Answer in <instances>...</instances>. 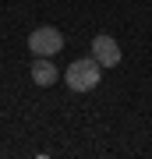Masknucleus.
Returning a JSON list of instances; mask_svg holds the SVG:
<instances>
[{
    "label": "nucleus",
    "instance_id": "nucleus-1",
    "mask_svg": "<svg viewBox=\"0 0 152 159\" xmlns=\"http://www.w3.org/2000/svg\"><path fill=\"white\" fill-rule=\"evenodd\" d=\"M60 78H64V85H67L71 92H92V89L99 85V78H103V64L89 53V57L71 60L67 71H64Z\"/></svg>",
    "mask_w": 152,
    "mask_h": 159
},
{
    "label": "nucleus",
    "instance_id": "nucleus-2",
    "mask_svg": "<svg viewBox=\"0 0 152 159\" xmlns=\"http://www.w3.org/2000/svg\"><path fill=\"white\" fill-rule=\"evenodd\" d=\"M28 50H32V57H53L64 50V32L53 25H39L28 32Z\"/></svg>",
    "mask_w": 152,
    "mask_h": 159
},
{
    "label": "nucleus",
    "instance_id": "nucleus-3",
    "mask_svg": "<svg viewBox=\"0 0 152 159\" xmlns=\"http://www.w3.org/2000/svg\"><path fill=\"white\" fill-rule=\"evenodd\" d=\"M89 50H92V57H96L103 67H117L120 64V43L113 39V35H96Z\"/></svg>",
    "mask_w": 152,
    "mask_h": 159
},
{
    "label": "nucleus",
    "instance_id": "nucleus-4",
    "mask_svg": "<svg viewBox=\"0 0 152 159\" xmlns=\"http://www.w3.org/2000/svg\"><path fill=\"white\" fill-rule=\"evenodd\" d=\"M28 78H32L39 89H50L60 74H57V64H53L50 57H35V60H32V71H28Z\"/></svg>",
    "mask_w": 152,
    "mask_h": 159
}]
</instances>
